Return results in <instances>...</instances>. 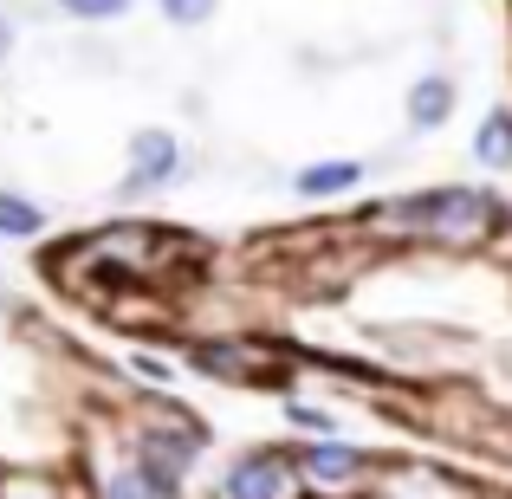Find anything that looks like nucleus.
Returning <instances> with one entry per match:
<instances>
[{
	"instance_id": "423d86ee",
	"label": "nucleus",
	"mask_w": 512,
	"mask_h": 499,
	"mask_svg": "<svg viewBox=\"0 0 512 499\" xmlns=\"http://www.w3.org/2000/svg\"><path fill=\"white\" fill-rule=\"evenodd\" d=\"M448 111H454V78L422 72L409 85V124L415 130H435V124H448Z\"/></svg>"
},
{
	"instance_id": "6e6552de",
	"label": "nucleus",
	"mask_w": 512,
	"mask_h": 499,
	"mask_svg": "<svg viewBox=\"0 0 512 499\" xmlns=\"http://www.w3.org/2000/svg\"><path fill=\"white\" fill-rule=\"evenodd\" d=\"M474 156H480L487 169H506V163H512V117H506V111H493L487 124H480V143H474Z\"/></svg>"
},
{
	"instance_id": "f03ea898",
	"label": "nucleus",
	"mask_w": 512,
	"mask_h": 499,
	"mask_svg": "<svg viewBox=\"0 0 512 499\" xmlns=\"http://www.w3.org/2000/svg\"><path fill=\"white\" fill-rule=\"evenodd\" d=\"M299 487H292V467L286 454H247V461L227 467L221 480V499H292Z\"/></svg>"
},
{
	"instance_id": "9d476101",
	"label": "nucleus",
	"mask_w": 512,
	"mask_h": 499,
	"mask_svg": "<svg viewBox=\"0 0 512 499\" xmlns=\"http://www.w3.org/2000/svg\"><path fill=\"white\" fill-rule=\"evenodd\" d=\"M104 499H163V493L150 487V474H143V467H124V474L104 480Z\"/></svg>"
},
{
	"instance_id": "7ed1b4c3",
	"label": "nucleus",
	"mask_w": 512,
	"mask_h": 499,
	"mask_svg": "<svg viewBox=\"0 0 512 499\" xmlns=\"http://www.w3.org/2000/svg\"><path fill=\"white\" fill-rule=\"evenodd\" d=\"M195 448H201L195 435H143V441H137V467L150 474V487L169 499L175 487H182V474H188V461H195Z\"/></svg>"
},
{
	"instance_id": "2eb2a0df",
	"label": "nucleus",
	"mask_w": 512,
	"mask_h": 499,
	"mask_svg": "<svg viewBox=\"0 0 512 499\" xmlns=\"http://www.w3.org/2000/svg\"><path fill=\"white\" fill-rule=\"evenodd\" d=\"M137 370L150 376V383H169V363H156V357H137Z\"/></svg>"
},
{
	"instance_id": "4468645a",
	"label": "nucleus",
	"mask_w": 512,
	"mask_h": 499,
	"mask_svg": "<svg viewBox=\"0 0 512 499\" xmlns=\"http://www.w3.org/2000/svg\"><path fill=\"white\" fill-rule=\"evenodd\" d=\"M0 499H59V487H39V480H20V487H7Z\"/></svg>"
},
{
	"instance_id": "f8f14e48",
	"label": "nucleus",
	"mask_w": 512,
	"mask_h": 499,
	"mask_svg": "<svg viewBox=\"0 0 512 499\" xmlns=\"http://www.w3.org/2000/svg\"><path fill=\"white\" fill-rule=\"evenodd\" d=\"M130 0H65V13H78V20H117Z\"/></svg>"
},
{
	"instance_id": "9b49d317",
	"label": "nucleus",
	"mask_w": 512,
	"mask_h": 499,
	"mask_svg": "<svg viewBox=\"0 0 512 499\" xmlns=\"http://www.w3.org/2000/svg\"><path fill=\"white\" fill-rule=\"evenodd\" d=\"M156 7H163L175 26H201V20H214V7H221V0H156Z\"/></svg>"
},
{
	"instance_id": "ddd939ff",
	"label": "nucleus",
	"mask_w": 512,
	"mask_h": 499,
	"mask_svg": "<svg viewBox=\"0 0 512 499\" xmlns=\"http://www.w3.org/2000/svg\"><path fill=\"white\" fill-rule=\"evenodd\" d=\"M292 422H299V428H318V435H331V415L305 409V402H292Z\"/></svg>"
},
{
	"instance_id": "0eeeda50",
	"label": "nucleus",
	"mask_w": 512,
	"mask_h": 499,
	"mask_svg": "<svg viewBox=\"0 0 512 499\" xmlns=\"http://www.w3.org/2000/svg\"><path fill=\"white\" fill-rule=\"evenodd\" d=\"M363 454L357 448H338V441H312V448H305V474L318 480V487H338V480H350V474H363Z\"/></svg>"
},
{
	"instance_id": "1a4fd4ad",
	"label": "nucleus",
	"mask_w": 512,
	"mask_h": 499,
	"mask_svg": "<svg viewBox=\"0 0 512 499\" xmlns=\"http://www.w3.org/2000/svg\"><path fill=\"white\" fill-rule=\"evenodd\" d=\"M39 227H46V214L26 195H0V240H33Z\"/></svg>"
},
{
	"instance_id": "39448f33",
	"label": "nucleus",
	"mask_w": 512,
	"mask_h": 499,
	"mask_svg": "<svg viewBox=\"0 0 512 499\" xmlns=\"http://www.w3.org/2000/svg\"><path fill=\"white\" fill-rule=\"evenodd\" d=\"M357 182H363V163H350V156H331V163H305L299 175H292V195L325 201V195H350Z\"/></svg>"
},
{
	"instance_id": "f257e3e1",
	"label": "nucleus",
	"mask_w": 512,
	"mask_h": 499,
	"mask_svg": "<svg viewBox=\"0 0 512 499\" xmlns=\"http://www.w3.org/2000/svg\"><path fill=\"white\" fill-rule=\"evenodd\" d=\"M402 214H409V221L422 227L428 240H448V247H474V240L487 234V221H493V201L480 195V188H441V195L402 201Z\"/></svg>"
},
{
	"instance_id": "dca6fc26",
	"label": "nucleus",
	"mask_w": 512,
	"mask_h": 499,
	"mask_svg": "<svg viewBox=\"0 0 512 499\" xmlns=\"http://www.w3.org/2000/svg\"><path fill=\"white\" fill-rule=\"evenodd\" d=\"M7 46H13V26H7V20H0V59H7Z\"/></svg>"
},
{
	"instance_id": "20e7f679",
	"label": "nucleus",
	"mask_w": 512,
	"mask_h": 499,
	"mask_svg": "<svg viewBox=\"0 0 512 499\" xmlns=\"http://www.w3.org/2000/svg\"><path fill=\"white\" fill-rule=\"evenodd\" d=\"M175 163H182V150H175L169 130H137L130 137V195H143V188H163Z\"/></svg>"
}]
</instances>
